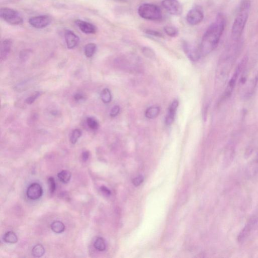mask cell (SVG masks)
<instances>
[{
    "instance_id": "6da1fadb",
    "label": "cell",
    "mask_w": 258,
    "mask_h": 258,
    "mask_svg": "<svg viewBox=\"0 0 258 258\" xmlns=\"http://www.w3.org/2000/svg\"><path fill=\"white\" fill-rule=\"evenodd\" d=\"M224 17L220 15L204 34L198 48L201 57L209 55L218 46L225 29Z\"/></svg>"
},
{
    "instance_id": "7a4b0ae2",
    "label": "cell",
    "mask_w": 258,
    "mask_h": 258,
    "mask_svg": "<svg viewBox=\"0 0 258 258\" xmlns=\"http://www.w3.org/2000/svg\"><path fill=\"white\" fill-rule=\"evenodd\" d=\"M238 40L225 50L219 63L216 75L217 79L222 84L224 85L226 81L238 55L240 48Z\"/></svg>"
},
{
    "instance_id": "3957f363",
    "label": "cell",
    "mask_w": 258,
    "mask_h": 258,
    "mask_svg": "<svg viewBox=\"0 0 258 258\" xmlns=\"http://www.w3.org/2000/svg\"><path fill=\"white\" fill-rule=\"evenodd\" d=\"M251 8V3L244 0L241 4L238 15L232 27V35L234 40H238L245 28Z\"/></svg>"
},
{
    "instance_id": "277c9868",
    "label": "cell",
    "mask_w": 258,
    "mask_h": 258,
    "mask_svg": "<svg viewBox=\"0 0 258 258\" xmlns=\"http://www.w3.org/2000/svg\"><path fill=\"white\" fill-rule=\"evenodd\" d=\"M242 75L240 82L241 96L243 99L247 100L251 98L255 90L258 83V75L256 74Z\"/></svg>"
},
{
    "instance_id": "5b68a950",
    "label": "cell",
    "mask_w": 258,
    "mask_h": 258,
    "mask_svg": "<svg viewBox=\"0 0 258 258\" xmlns=\"http://www.w3.org/2000/svg\"><path fill=\"white\" fill-rule=\"evenodd\" d=\"M138 12L139 16L143 19L157 20L161 19L162 15L160 8L153 4L145 3L140 5Z\"/></svg>"
},
{
    "instance_id": "8992f818",
    "label": "cell",
    "mask_w": 258,
    "mask_h": 258,
    "mask_svg": "<svg viewBox=\"0 0 258 258\" xmlns=\"http://www.w3.org/2000/svg\"><path fill=\"white\" fill-rule=\"evenodd\" d=\"M247 61L248 58L246 57L243 58L239 64L235 73L232 77H231L227 84L224 94L225 99L229 98L233 93L240 75L242 73V71L244 70V68L246 67Z\"/></svg>"
},
{
    "instance_id": "52a82bcc",
    "label": "cell",
    "mask_w": 258,
    "mask_h": 258,
    "mask_svg": "<svg viewBox=\"0 0 258 258\" xmlns=\"http://www.w3.org/2000/svg\"><path fill=\"white\" fill-rule=\"evenodd\" d=\"M0 17L5 21L13 25L22 24L23 20L17 11L8 8H2L0 10Z\"/></svg>"
},
{
    "instance_id": "ba28073f",
    "label": "cell",
    "mask_w": 258,
    "mask_h": 258,
    "mask_svg": "<svg viewBox=\"0 0 258 258\" xmlns=\"http://www.w3.org/2000/svg\"><path fill=\"white\" fill-rule=\"evenodd\" d=\"M204 13L200 7H196L190 10L187 13L186 20L191 25H196L200 23L204 18Z\"/></svg>"
},
{
    "instance_id": "9c48e42d",
    "label": "cell",
    "mask_w": 258,
    "mask_h": 258,
    "mask_svg": "<svg viewBox=\"0 0 258 258\" xmlns=\"http://www.w3.org/2000/svg\"><path fill=\"white\" fill-rule=\"evenodd\" d=\"M162 5L171 15L179 16L182 13L183 7L178 0H164Z\"/></svg>"
},
{
    "instance_id": "30bf717a",
    "label": "cell",
    "mask_w": 258,
    "mask_h": 258,
    "mask_svg": "<svg viewBox=\"0 0 258 258\" xmlns=\"http://www.w3.org/2000/svg\"><path fill=\"white\" fill-rule=\"evenodd\" d=\"M52 22L50 17L47 16H40L31 18L29 23L35 29H43L46 28Z\"/></svg>"
},
{
    "instance_id": "8fae6325",
    "label": "cell",
    "mask_w": 258,
    "mask_h": 258,
    "mask_svg": "<svg viewBox=\"0 0 258 258\" xmlns=\"http://www.w3.org/2000/svg\"><path fill=\"white\" fill-rule=\"evenodd\" d=\"M258 222V220L254 217L250 220L239 236L238 240L240 242H242L245 240L250 236L253 229L256 226Z\"/></svg>"
},
{
    "instance_id": "7c38bea8",
    "label": "cell",
    "mask_w": 258,
    "mask_h": 258,
    "mask_svg": "<svg viewBox=\"0 0 258 258\" xmlns=\"http://www.w3.org/2000/svg\"><path fill=\"white\" fill-rule=\"evenodd\" d=\"M43 194V189L41 186L38 183L31 184L27 190L26 195L31 200H37L41 197Z\"/></svg>"
},
{
    "instance_id": "4fadbf2b",
    "label": "cell",
    "mask_w": 258,
    "mask_h": 258,
    "mask_svg": "<svg viewBox=\"0 0 258 258\" xmlns=\"http://www.w3.org/2000/svg\"><path fill=\"white\" fill-rule=\"evenodd\" d=\"M65 38L67 48L69 49H72L76 47L80 42L79 37L70 30L65 31Z\"/></svg>"
},
{
    "instance_id": "5bb4252c",
    "label": "cell",
    "mask_w": 258,
    "mask_h": 258,
    "mask_svg": "<svg viewBox=\"0 0 258 258\" xmlns=\"http://www.w3.org/2000/svg\"><path fill=\"white\" fill-rule=\"evenodd\" d=\"M76 25L81 32L86 34H94L97 33V28L93 24L81 20H77L75 21Z\"/></svg>"
},
{
    "instance_id": "9a60e30c",
    "label": "cell",
    "mask_w": 258,
    "mask_h": 258,
    "mask_svg": "<svg viewBox=\"0 0 258 258\" xmlns=\"http://www.w3.org/2000/svg\"><path fill=\"white\" fill-rule=\"evenodd\" d=\"M183 46L185 53L189 59L196 61L201 58L198 48H195L187 42H184Z\"/></svg>"
},
{
    "instance_id": "2e32d148",
    "label": "cell",
    "mask_w": 258,
    "mask_h": 258,
    "mask_svg": "<svg viewBox=\"0 0 258 258\" xmlns=\"http://www.w3.org/2000/svg\"><path fill=\"white\" fill-rule=\"evenodd\" d=\"M178 105L179 102L176 100H174L170 105L166 118V123L167 125H170L173 123Z\"/></svg>"
},
{
    "instance_id": "e0dca14e",
    "label": "cell",
    "mask_w": 258,
    "mask_h": 258,
    "mask_svg": "<svg viewBox=\"0 0 258 258\" xmlns=\"http://www.w3.org/2000/svg\"><path fill=\"white\" fill-rule=\"evenodd\" d=\"M12 45V42L10 39H6L2 42L1 52H0V58L2 61H5L7 58L11 51Z\"/></svg>"
},
{
    "instance_id": "ac0fdd59",
    "label": "cell",
    "mask_w": 258,
    "mask_h": 258,
    "mask_svg": "<svg viewBox=\"0 0 258 258\" xmlns=\"http://www.w3.org/2000/svg\"><path fill=\"white\" fill-rule=\"evenodd\" d=\"M160 108L157 106H152L147 108L145 115L149 119L156 118L159 114Z\"/></svg>"
},
{
    "instance_id": "d6986e66",
    "label": "cell",
    "mask_w": 258,
    "mask_h": 258,
    "mask_svg": "<svg viewBox=\"0 0 258 258\" xmlns=\"http://www.w3.org/2000/svg\"><path fill=\"white\" fill-rule=\"evenodd\" d=\"M58 177L63 183H69L71 178V173L68 171L64 170L58 174Z\"/></svg>"
},
{
    "instance_id": "ffe728a7",
    "label": "cell",
    "mask_w": 258,
    "mask_h": 258,
    "mask_svg": "<svg viewBox=\"0 0 258 258\" xmlns=\"http://www.w3.org/2000/svg\"><path fill=\"white\" fill-rule=\"evenodd\" d=\"M51 229L53 232L60 234L64 232L65 226L64 224L60 221L54 222L51 224Z\"/></svg>"
},
{
    "instance_id": "44dd1931",
    "label": "cell",
    "mask_w": 258,
    "mask_h": 258,
    "mask_svg": "<svg viewBox=\"0 0 258 258\" xmlns=\"http://www.w3.org/2000/svg\"><path fill=\"white\" fill-rule=\"evenodd\" d=\"M97 50V46L93 43L87 44L85 47V53L87 58H91L93 55Z\"/></svg>"
},
{
    "instance_id": "7402d4cb",
    "label": "cell",
    "mask_w": 258,
    "mask_h": 258,
    "mask_svg": "<svg viewBox=\"0 0 258 258\" xmlns=\"http://www.w3.org/2000/svg\"><path fill=\"white\" fill-rule=\"evenodd\" d=\"M45 253V249L42 244H38L32 250V255L36 258L42 257Z\"/></svg>"
},
{
    "instance_id": "603a6c76",
    "label": "cell",
    "mask_w": 258,
    "mask_h": 258,
    "mask_svg": "<svg viewBox=\"0 0 258 258\" xmlns=\"http://www.w3.org/2000/svg\"><path fill=\"white\" fill-rule=\"evenodd\" d=\"M3 239L6 242L10 243H15L18 241L17 235L12 231L6 233L4 236Z\"/></svg>"
},
{
    "instance_id": "cb8c5ba5",
    "label": "cell",
    "mask_w": 258,
    "mask_h": 258,
    "mask_svg": "<svg viewBox=\"0 0 258 258\" xmlns=\"http://www.w3.org/2000/svg\"><path fill=\"white\" fill-rule=\"evenodd\" d=\"M101 99L102 101L105 103H109L112 101V94L110 90L105 88L101 92Z\"/></svg>"
},
{
    "instance_id": "d4e9b609",
    "label": "cell",
    "mask_w": 258,
    "mask_h": 258,
    "mask_svg": "<svg viewBox=\"0 0 258 258\" xmlns=\"http://www.w3.org/2000/svg\"><path fill=\"white\" fill-rule=\"evenodd\" d=\"M94 247L99 251H103L106 249V244L104 239L101 237L98 238L94 242Z\"/></svg>"
},
{
    "instance_id": "484cf974",
    "label": "cell",
    "mask_w": 258,
    "mask_h": 258,
    "mask_svg": "<svg viewBox=\"0 0 258 258\" xmlns=\"http://www.w3.org/2000/svg\"><path fill=\"white\" fill-rule=\"evenodd\" d=\"M87 124L88 127L93 130H98L100 126L98 120L92 117L87 118Z\"/></svg>"
},
{
    "instance_id": "4316f807",
    "label": "cell",
    "mask_w": 258,
    "mask_h": 258,
    "mask_svg": "<svg viewBox=\"0 0 258 258\" xmlns=\"http://www.w3.org/2000/svg\"><path fill=\"white\" fill-rule=\"evenodd\" d=\"M165 32L170 36L175 37L178 35L179 32L177 29L172 26L167 25L164 28Z\"/></svg>"
},
{
    "instance_id": "83f0119b",
    "label": "cell",
    "mask_w": 258,
    "mask_h": 258,
    "mask_svg": "<svg viewBox=\"0 0 258 258\" xmlns=\"http://www.w3.org/2000/svg\"><path fill=\"white\" fill-rule=\"evenodd\" d=\"M82 135V131L79 129H75L73 131L71 137L70 142L72 144H75Z\"/></svg>"
},
{
    "instance_id": "f1b7e54d",
    "label": "cell",
    "mask_w": 258,
    "mask_h": 258,
    "mask_svg": "<svg viewBox=\"0 0 258 258\" xmlns=\"http://www.w3.org/2000/svg\"><path fill=\"white\" fill-rule=\"evenodd\" d=\"M40 94V92L36 91L35 92L32 96L27 98L25 100V102L27 104H33L35 100L39 97Z\"/></svg>"
},
{
    "instance_id": "f546056e",
    "label": "cell",
    "mask_w": 258,
    "mask_h": 258,
    "mask_svg": "<svg viewBox=\"0 0 258 258\" xmlns=\"http://www.w3.org/2000/svg\"><path fill=\"white\" fill-rule=\"evenodd\" d=\"M48 184L49 186L50 192L52 194L55 192L56 185L55 180L52 177H50L48 179Z\"/></svg>"
},
{
    "instance_id": "4dcf8cb0",
    "label": "cell",
    "mask_w": 258,
    "mask_h": 258,
    "mask_svg": "<svg viewBox=\"0 0 258 258\" xmlns=\"http://www.w3.org/2000/svg\"><path fill=\"white\" fill-rule=\"evenodd\" d=\"M31 55V52L29 51H23L20 53V59L25 62L28 60Z\"/></svg>"
},
{
    "instance_id": "1f68e13d",
    "label": "cell",
    "mask_w": 258,
    "mask_h": 258,
    "mask_svg": "<svg viewBox=\"0 0 258 258\" xmlns=\"http://www.w3.org/2000/svg\"><path fill=\"white\" fill-rule=\"evenodd\" d=\"M143 52L145 56L151 58L154 57L155 55L154 52L151 49L148 48H144L143 49Z\"/></svg>"
},
{
    "instance_id": "d6a6232c",
    "label": "cell",
    "mask_w": 258,
    "mask_h": 258,
    "mask_svg": "<svg viewBox=\"0 0 258 258\" xmlns=\"http://www.w3.org/2000/svg\"><path fill=\"white\" fill-rule=\"evenodd\" d=\"M143 176L142 175H139L133 179V183L135 186H138L143 183Z\"/></svg>"
},
{
    "instance_id": "836d02e7",
    "label": "cell",
    "mask_w": 258,
    "mask_h": 258,
    "mask_svg": "<svg viewBox=\"0 0 258 258\" xmlns=\"http://www.w3.org/2000/svg\"><path fill=\"white\" fill-rule=\"evenodd\" d=\"M120 111V108L118 105L114 106L112 108L110 112V116L112 117H115L119 114Z\"/></svg>"
},
{
    "instance_id": "e575fe53",
    "label": "cell",
    "mask_w": 258,
    "mask_h": 258,
    "mask_svg": "<svg viewBox=\"0 0 258 258\" xmlns=\"http://www.w3.org/2000/svg\"><path fill=\"white\" fill-rule=\"evenodd\" d=\"M146 33L149 35H153L156 37H163V35L162 34H161L160 32L154 30H147L146 31Z\"/></svg>"
},
{
    "instance_id": "d590c367",
    "label": "cell",
    "mask_w": 258,
    "mask_h": 258,
    "mask_svg": "<svg viewBox=\"0 0 258 258\" xmlns=\"http://www.w3.org/2000/svg\"><path fill=\"white\" fill-rule=\"evenodd\" d=\"M85 96L82 93L78 92L74 94V99L76 102H80L85 100Z\"/></svg>"
},
{
    "instance_id": "8d00e7d4",
    "label": "cell",
    "mask_w": 258,
    "mask_h": 258,
    "mask_svg": "<svg viewBox=\"0 0 258 258\" xmlns=\"http://www.w3.org/2000/svg\"><path fill=\"white\" fill-rule=\"evenodd\" d=\"M251 168H252L253 171L256 172H258V154L256 157L254 164H252V165H251Z\"/></svg>"
},
{
    "instance_id": "74e56055",
    "label": "cell",
    "mask_w": 258,
    "mask_h": 258,
    "mask_svg": "<svg viewBox=\"0 0 258 258\" xmlns=\"http://www.w3.org/2000/svg\"><path fill=\"white\" fill-rule=\"evenodd\" d=\"M101 191H102V192L103 194H105L106 195L109 196V195H110L111 194V192L110 190L109 189H107L105 186L101 187Z\"/></svg>"
},
{
    "instance_id": "f35d334b",
    "label": "cell",
    "mask_w": 258,
    "mask_h": 258,
    "mask_svg": "<svg viewBox=\"0 0 258 258\" xmlns=\"http://www.w3.org/2000/svg\"><path fill=\"white\" fill-rule=\"evenodd\" d=\"M89 157V153L88 151L84 152L82 154V159L84 161H86L88 160Z\"/></svg>"
}]
</instances>
